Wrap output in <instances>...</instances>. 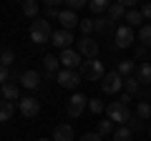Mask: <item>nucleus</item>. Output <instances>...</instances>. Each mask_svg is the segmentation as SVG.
I'll return each instance as SVG.
<instances>
[{
    "mask_svg": "<svg viewBox=\"0 0 151 141\" xmlns=\"http://www.w3.org/2000/svg\"><path fill=\"white\" fill-rule=\"evenodd\" d=\"M40 141H53V139H40Z\"/></svg>",
    "mask_w": 151,
    "mask_h": 141,
    "instance_id": "40",
    "label": "nucleus"
},
{
    "mask_svg": "<svg viewBox=\"0 0 151 141\" xmlns=\"http://www.w3.org/2000/svg\"><path fill=\"white\" fill-rule=\"evenodd\" d=\"M20 86L38 88V86H40V73H38V70H25V73L20 76Z\"/></svg>",
    "mask_w": 151,
    "mask_h": 141,
    "instance_id": "16",
    "label": "nucleus"
},
{
    "mask_svg": "<svg viewBox=\"0 0 151 141\" xmlns=\"http://www.w3.org/2000/svg\"><path fill=\"white\" fill-rule=\"evenodd\" d=\"M93 33H98V35H116L113 20H108V15H98V18H93Z\"/></svg>",
    "mask_w": 151,
    "mask_h": 141,
    "instance_id": "10",
    "label": "nucleus"
},
{
    "mask_svg": "<svg viewBox=\"0 0 151 141\" xmlns=\"http://www.w3.org/2000/svg\"><path fill=\"white\" fill-rule=\"evenodd\" d=\"M55 81H58L63 88H68V91H76V88H78V83H81V73H78V70H68V68H63V70H58Z\"/></svg>",
    "mask_w": 151,
    "mask_h": 141,
    "instance_id": "4",
    "label": "nucleus"
},
{
    "mask_svg": "<svg viewBox=\"0 0 151 141\" xmlns=\"http://www.w3.org/2000/svg\"><path fill=\"white\" fill-rule=\"evenodd\" d=\"M60 5H65V0H48L45 3V18H58L63 10Z\"/></svg>",
    "mask_w": 151,
    "mask_h": 141,
    "instance_id": "18",
    "label": "nucleus"
},
{
    "mask_svg": "<svg viewBox=\"0 0 151 141\" xmlns=\"http://www.w3.org/2000/svg\"><path fill=\"white\" fill-rule=\"evenodd\" d=\"M81 30H83V38H88V33H93V18L81 20Z\"/></svg>",
    "mask_w": 151,
    "mask_h": 141,
    "instance_id": "34",
    "label": "nucleus"
},
{
    "mask_svg": "<svg viewBox=\"0 0 151 141\" xmlns=\"http://www.w3.org/2000/svg\"><path fill=\"white\" fill-rule=\"evenodd\" d=\"M106 15H108V20H124L126 18V8L121 5V3H111Z\"/></svg>",
    "mask_w": 151,
    "mask_h": 141,
    "instance_id": "19",
    "label": "nucleus"
},
{
    "mask_svg": "<svg viewBox=\"0 0 151 141\" xmlns=\"http://www.w3.org/2000/svg\"><path fill=\"white\" fill-rule=\"evenodd\" d=\"M53 141H73V129L68 124H58L53 129Z\"/></svg>",
    "mask_w": 151,
    "mask_h": 141,
    "instance_id": "15",
    "label": "nucleus"
},
{
    "mask_svg": "<svg viewBox=\"0 0 151 141\" xmlns=\"http://www.w3.org/2000/svg\"><path fill=\"white\" fill-rule=\"evenodd\" d=\"M78 8H86V0H65V10H78Z\"/></svg>",
    "mask_w": 151,
    "mask_h": 141,
    "instance_id": "33",
    "label": "nucleus"
},
{
    "mask_svg": "<svg viewBox=\"0 0 151 141\" xmlns=\"http://www.w3.org/2000/svg\"><path fill=\"white\" fill-rule=\"evenodd\" d=\"M8 81H10V68H5V65H0V86H5Z\"/></svg>",
    "mask_w": 151,
    "mask_h": 141,
    "instance_id": "36",
    "label": "nucleus"
},
{
    "mask_svg": "<svg viewBox=\"0 0 151 141\" xmlns=\"http://www.w3.org/2000/svg\"><path fill=\"white\" fill-rule=\"evenodd\" d=\"M23 13H25L28 18H33V20H35L38 13H40V5H38L35 0H25V3H23Z\"/></svg>",
    "mask_w": 151,
    "mask_h": 141,
    "instance_id": "24",
    "label": "nucleus"
},
{
    "mask_svg": "<svg viewBox=\"0 0 151 141\" xmlns=\"http://www.w3.org/2000/svg\"><path fill=\"white\" fill-rule=\"evenodd\" d=\"M124 86H126V93H129L131 98L141 93V83H139V78H136V76H129V78L124 81Z\"/></svg>",
    "mask_w": 151,
    "mask_h": 141,
    "instance_id": "21",
    "label": "nucleus"
},
{
    "mask_svg": "<svg viewBox=\"0 0 151 141\" xmlns=\"http://www.w3.org/2000/svg\"><path fill=\"white\" fill-rule=\"evenodd\" d=\"M101 88L106 93H119L124 88V78L119 76V70H108L106 76H103V81H101Z\"/></svg>",
    "mask_w": 151,
    "mask_h": 141,
    "instance_id": "6",
    "label": "nucleus"
},
{
    "mask_svg": "<svg viewBox=\"0 0 151 141\" xmlns=\"http://www.w3.org/2000/svg\"><path fill=\"white\" fill-rule=\"evenodd\" d=\"M58 20H60V28L63 30H73L76 25H81V20H78V15H76L73 10H60V15H58Z\"/></svg>",
    "mask_w": 151,
    "mask_h": 141,
    "instance_id": "13",
    "label": "nucleus"
},
{
    "mask_svg": "<svg viewBox=\"0 0 151 141\" xmlns=\"http://www.w3.org/2000/svg\"><path fill=\"white\" fill-rule=\"evenodd\" d=\"M43 65H45V70H48L50 76H58V65H60V60L55 58V55L45 53V58H43Z\"/></svg>",
    "mask_w": 151,
    "mask_h": 141,
    "instance_id": "22",
    "label": "nucleus"
},
{
    "mask_svg": "<svg viewBox=\"0 0 151 141\" xmlns=\"http://www.w3.org/2000/svg\"><path fill=\"white\" fill-rule=\"evenodd\" d=\"M126 25L129 28H139L141 23H144V15H141V10H134V8H131V10H126Z\"/></svg>",
    "mask_w": 151,
    "mask_h": 141,
    "instance_id": "20",
    "label": "nucleus"
},
{
    "mask_svg": "<svg viewBox=\"0 0 151 141\" xmlns=\"http://www.w3.org/2000/svg\"><path fill=\"white\" fill-rule=\"evenodd\" d=\"M149 136H151V126H149Z\"/></svg>",
    "mask_w": 151,
    "mask_h": 141,
    "instance_id": "41",
    "label": "nucleus"
},
{
    "mask_svg": "<svg viewBox=\"0 0 151 141\" xmlns=\"http://www.w3.org/2000/svg\"><path fill=\"white\" fill-rule=\"evenodd\" d=\"M146 50H149V48H144V45H141V48H136V58H144Z\"/></svg>",
    "mask_w": 151,
    "mask_h": 141,
    "instance_id": "39",
    "label": "nucleus"
},
{
    "mask_svg": "<svg viewBox=\"0 0 151 141\" xmlns=\"http://www.w3.org/2000/svg\"><path fill=\"white\" fill-rule=\"evenodd\" d=\"M131 136H134V134H131L129 126H119V129L113 131V139H116V141H131Z\"/></svg>",
    "mask_w": 151,
    "mask_h": 141,
    "instance_id": "28",
    "label": "nucleus"
},
{
    "mask_svg": "<svg viewBox=\"0 0 151 141\" xmlns=\"http://www.w3.org/2000/svg\"><path fill=\"white\" fill-rule=\"evenodd\" d=\"M88 109H91L93 114H101V111H103V103L98 101V98H88Z\"/></svg>",
    "mask_w": 151,
    "mask_h": 141,
    "instance_id": "35",
    "label": "nucleus"
},
{
    "mask_svg": "<svg viewBox=\"0 0 151 141\" xmlns=\"http://www.w3.org/2000/svg\"><path fill=\"white\" fill-rule=\"evenodd\" d=\"M108 5H111L108 0H91L88 3V10L91 13H108Z\"/></svg>",
    "mask_w": 151,
    "mask_h": 141,
    "instance_id": "26",
    "label": "nucleus"
},
{
    "mask_svg": "<svg viewBox=\"0 0 151 141\" xmlns=\"http://www.w3.org/2000/svg\"><path fill=\"white\" fill-rule=\"evenodd\" d=\"M13 111H15V106H13L10 101H0V124H5V121H10Z\"/></svg>",
    "mask_w": 151,
    "mask_h": 141,
    "instance_id": "23",
    "label": "nucleus"
},
{
    "mask_svg": "<svg viewBox=\"0 0 151 141\" xmlns=\"http://www.w3.org/2000/svg\"><path fill=\"white\" fill-rule=\"evenodd\" d=\"M139 40H141V45H144V48H151V25H141Z\"/></svg>",
    "mask_w": 151,
    "mask_h": 141,
    "instance_id": "27",
    "label": "nucleus"
},
{
    "mask_svg": "<svg viewBox=\"0 0 151 141\" xmlns=\"http://www.w3.org/2000/svg\"><path fill=\"white\" fill-rule=\"evenodd\" d=\"M0 93H3V101H20V86L18 83H5L0 86Z\"/></svg>",
    "mask_w": 151,
    "mask_h": 141,
    "instance_id": "14",
    "label": "nucleus"
},
{
    "mask_svg": "<svg viewBox=\"0 0 151 141\" xmlns=\"http://www.w3.org/2000/svg\"><path fill=\"white\" fill-rule=\"evenodd\" d=\"M136 78H139L141 86L149 88V83H151V63H141V65H136Z\"/></svg>",
    "mask_w": 151,
    "mask_h": 141,
    "instance_id": "17",
    "label": "nucleus"
},
{
    "mask_svg": "<svg viewBox=\"0 0 151 141\" xmlns=\"http://www.w3.org/2000/svg\"><path fill=\"white\" fill-rule=\"evenodd\" d=\"M18 111H20L25 119H35V116L40 114V101L33 98V96H25V98L18 101Z\"/></svg>",
    "mask_w": 151,
    "mask_h": 141,
    "instance_id": "5",
    "label": "nucleus"
},
{
    "mask_svg": "<svg viewBox=\"0 0 151 141\" xmlns=\"http://www.w3.org/2000/svg\"><path fill=\"white\" fill-rule=\"evenodd\" d=\"M86 96H81V93H73V96L68 98V103H65V111H68L70 119H78V116L83 114V109H86Z\"/></svg>",
    "mask_w": 151,
    "mask_h": 141,
    "instance_id": "7",
    "label": "nucleus"
},
{
    "mask_svg": "<svg viewBox=\"0 0 151 141\" xmlns=\"http://www.w3.org/2000/svg\"><path fill=\"white\" fill-rule=\"evenodd\" d=\"M28 35H30L33 43H45V40H50V38H53L50 23L45 20V18H35V20L30 23V30H28Z\"/></svg>",
    "mask_w": 151,
    "mask_h": 141,
    "instance_id": "1",
    "label": "nucleus"
},
{
    "mask_svg": "<svg viewBox=\"0 0 151 141\" xmlns=\"http://www.w3.org/2000/svg\"><path fill=\"white\" fill-rule=\"evenodd\" d=\"M50 43H53L55 48L65 50V48H68L70 43H73V35H70V30H63V28H60V30H55V33H53V38H50Z\"/></svg>",
    "mask_w": 151,
    "mask_h": 141,
    "instance_id": "12",
    "label": "nucleus"
},
{
    "mask_svg": "<svg viewBox=\"0 0 151 141\" xmlns=\"http://www.w3.org/2000/svg\"><path fill=\"white\" fill-rule=\"evenodd\" d=\"M136 116H139V119H149V116H151V106H149V103H146V101H139V106H136Z\"/></svg>",
    "mask_w": 151,
    "mask_h": 141,
    "instance_id": "29",
    "label": "nucleus"
},
{
    "mask_svg": "<svg viewBox=\"0 0 151 141\" xmlns=\"http://www.w3.org/2000/svg\"><path fill=\"white\" fill-rule=\"evenodd\" d=\"M131 43H134V30L129 25L116 28V48H129Z\"/></svg>",
    "mask_w": 151,
    "mask_h": 141,
    "instance_id": "11",
    "label": "nucleus"
},
{
    "mask_svg": "<svg viewBox=\"0 0 151 141\" xmlns=\"http://www.w3.org/2000/svg\"><path fill=\"white\" fill-rule=\"evenodd\" d=\"M113 131H116V129H113V121H111V119H108V121H101V124H98V134H101V136L113 134Z\"/></svg>",
    "mask_w": 151,
    "mask_h": 141,
    "instance_id": "32",
    "label": "nucleus"
},
{
    "mask_svg": "<svg viewBox=\"0 0 151 141\" xmlns=\"http://www.w3.org/2000/svg\"><path fill=\"white\" fill-rule=\"evenodd\" d=\"M106 76V68H103L101 60H83L81 63V78L86 81H103Z\"/></svg>",
    "mask_w": 151,
    "mask_h": 141,
    "instance_id": "2",
    "label": "nucleus"
},
{
    "mask_svg": "<svg viewBox=\"0 0 151 141\" xmlns=\"http://www.w3.org/2000/svg\"><path fill=\"white\" fill-rule=\"evenodd\" d=\"M116 70H119V76L121 78H129L131 76V73H134V70H136V65H134V60H119V68H116Z\"/></svg>",
    "mask_w": 151,
    "mask_h": 141,
    "instance_id": "25",
    "label": "nucleus"
},
{
    "mask_svg": "<svg viewBox=\"0 0 151 141\" xmlns=\"http://www.w3.org/2000/svg\"><path fill=\"white\" fill-rule=\"evenodd\" d=\"M13 60H15V53H13V48H5L3 53H0V65H5V68H8Z\"/></svg>",
    "mask_w": 151,
    "mask_h": 141,
    "instance_id": "30",
    "label": "nucleus"
},
{
    "mask_svg": "<svg viewBox=\"0 0 151 141\" xmlns=\"http://www.w3.org/2000/svg\"><path fill=\"white\" fill-rule=\"evenodd\" d=\"M81 141H101V134H98V131H96V134H83Z\"/></svg>",
    "mask_w": 151,
    "mask_h": 141,
    "instance_id": "38",
    "label": "nucleus"
},
{
    "mask_svg": "<svg viewBox=\"0 0 151 141\" xmlns=\"http://www.w3.org/2000/svg\"><path fill=\"white\" fill-rule=\"evenodd\" d=\"M141 121H144V119H139V116H131V121L126 124V126L131 129V134H139V131L144 129V124H141Z\"/></svg>",
    "mask_w": 151,
    "mask_h": 141,
    "instance_id": "31",
    "label": "nucleus"
},
{
    "mask_svg": "<svg viewBox=\"0 0 151 141\" xmlns=\"http://www.w3.org/2000/svg\"><path fill=\"white\" fill-rule=\"evenodd\" d=\"M141 15H144V20H151V3H144L141 5Z\"/></svg>",
    "mask_w": 151,
    "mask_h": 141,
    "instance_id": "37",
    "label": "nucleus"
},
{
    "mask_svg": "<svg viewBox=\"0 0 151 141\" xmlns=\"http://www.w3.org/2000/svg\"><path fill=\"white\" fill-rule=\"evenodd\" d=\"M78 53L83 55L86 60H96V55H98V43L88 35V38H81L78 40Z\"/></svg>",
    "mask_w": 151,
    "mask_h": 141,
    "instance_id": "8",
    "label": "nucleus"
},
{
    "mask_svg": "<svg viewBox=\"0 0 151 141\" xmlns=\"http://www.w3.org/2000/svg\"><path fill=\"white\" fill-rule=\"evenodd\" d=\"M106 114H108V119L111 121H119L121 126H126L131 121V109L126 106V103H121V101H113V103H108V109H106Z\"/></svg>",
    "mask_w": 151,
    "mask_h": 141,
    "instance_id": "3",
    "label": "nucleus"
},
{
    "mask_svg": "<svg viewBox=\"0 0 151 141\" xmlns=\"http://www.w3.org/2000/svg\"><path fill=\"white\" fill-rule=\"evenodd\" d=\"M60 65H63V68H68V70H73V68H78V65L83 63L81 60V53H78V50H73V48H65L63 53H60Z\"/></svg>",
    "mask_w": 151,
    "mask_h": 141,
    "instance_id": "9",
    "label": "nucleus"
}]
</instances>
